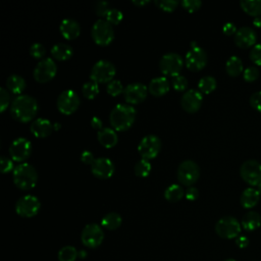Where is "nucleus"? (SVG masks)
Segmentation results:
<instances>
[{
	"mask_svg": "<svg viewBox=\"0 0 261 261\" xmlns=\"http://www.w3.org/2000/svg\"><path fill=\"white\" fill-rule=\"evenodd\" d=\"M257 191H258V193H259V195H260V197H261V184H259V185L257 186Z\"/></svg>",
	"mask_w": 261,
	"mask_h": 261,
	"instance_id": "052dcab7",
	"label": "nucleus"
},
{
	"mask_svg": "<svg viewBox=\"0 0 261 261\" xmlns=\"http://www.w3.org/2000/svg\"><path fill=\"white\" fill-rule=\"evenodd\" d=\"M241 223L236 217L224 216L218 219L215 224L216 233L223 239L238 238L241 232Z\"/></svg>",
	"mask_w": 261,
	"mask_h": 261,
	"instance_id": "9d476101",
	"label": "nucleus"
},
{
	"mask_svg": "<svg viewBox=\"0 0 261 261\" xmlns=\"http://www.w3.org/2000/svg\"><path fill=\"white\" fill-rule=\"evenodd\" d=\"M123 86H122V83L119 81V80H115L113 79L112 81H110L109 83H107V86H106V91L107 93L110 95V96H118L119 94L123 93Z\"/></svg>",
	"mask_w": 261,
	"mask_h": 261,
	"instance_id": "e433bc0d",
	"label": "nucleus"
},
{
	"mask_svg": "<svg viewBox=\"0 0 261 261\" xmlns=\"http://www.w3.org/2000/svg\"><path fill=\"white\" fill-rule=\"evenodd\" d=\"M135 5H138V6H143V5H146L148 3H150V0H133L132 1Z\"/></svg>",
	"mask_w": 261,
	"mask_h": 261,
	"instance_id": "6e6d98bb",
	"label": "nucleus"
},
{
	"mask_svg": "<svg viewBox=\"0 0 261 261\" xmlns=\"http://www.w3.org/2000/svg\"><path fill=\"white\" fill-rule=\"evenodd\" d=\"M0 166H1V172L6 173L14 169L13 167V160L7 156L2 155L0 157Z\"/></svg>",
	"mask_w": 261,
	"mask_h": 261,
	"instance_id": "de8ad7c7",
	"label": "nucleus"
},
{
	"mask_svg": "<svg viewBox=\"0 0 261 261\" xmlns=\"http://www.w3.org/2000/svg\"><path fill=\"white\" fill-rule=\"evenodd\" d=\"M217 82L212 75H204L198 82V90L202 94H209L216 89Z\"/></svg>",
	"mask_w": 261,
	"mask_h": 261,
	"instance_id": "473e14b6",
	"label": "nucleus"
},
{
	"mask_svg": "<svg viewBox=\"0 0 261 261\" xmlns=\"http://www.w3.org/2000/svg\"><path fill=\"white\" fill-rule=\"evenodd\" d=\"M236 244H237V246L239 248L244 249V248H246L249 245V239L246 236H239L236 239Z\"/></svg>",
	"mask_w": 261,
	"mask_h": 261,
	"instance_id": "5fc2aeb1",
	"label": "nucleus"
},
{
	"mask_svg": "<svg viewBox=\"0 0 261 261\" xmlns=\"http://www.w3.org/2000/svg\"><path fill=\"white\" fill-rule=\"evenodd\" d=\"M170 88V83L167 80V77L160 75V76H155L153 77L149 85H148V90L149 92L154 95V96H163L169 91Z\"/></svg>",
	"mask_w": 261,
	"mask_h": 261,
	"instance_id": "5701e85b",
	"label": "nucleus"
},
{
	"mask_svg": "<svg viewBox=\"0 0 261 261\" xmlns=\"http://www.w3.org/2000/svg\"><path fill=\"white\" fill-rule=\"evenodd\" d=\"M259 200H260V195H259L257 189H255V188L245 189L240 198L241 205L246 209L255 207L258 204Z\"/></svg>",
	"mask_w": 261,
	"mask_h": 261,
	"instance_id": "393cba45",
	"label": "nucleus"
},
{
	"mask_svg": "<svg viewBox=\"0 0 261 261\" xmlns=\"http://www.w3.org/2000/svg\"><path fill=\"white\" fill-rule=\"evenodd\" d=\"M161 140L154 134H149L143 137L138 145V152L144 159L155 158L161 149Z\"/></svg>",
	"mask_w": 261,
	"mask_h": 261,
	"instance_id": "1a4fd4ad",
	"label": "nucleus"
},
{
	"mask_svg": "<svg viewBox=\"0 0 261 261\" xmlns=\"http://www.w3.org/2000/svg\"><path fill=\"white\" fill-rule=\"evenodd\" d=\"M136 115L137 110L134 106L126 103H117L110 111L109 121L114 129L126 130L133 125Z\"/></svg>",
	"mask_w": 261,
	"mask_h": 261,
	"instance_id": "f03ea898",
	"label": "nucleus"
},
{
	"mask_svg": "<svg viewBox=\"0 0 261 261\" xmlns=\"http://www.w3.org/2000/svg\"><path fill=\"white\" fill-rule=\"evenodd\" d=\"M249 57L255 65L261 66V44H256L254 47H252Z\"/></svg>",
	"mask_w": 261,
	"mask_h": 261,
	"instance_id": "37998d69",
	"label": "nucleus"
},
{
	"mask_svg": "<svg viewBox=\"0 0 261 261\" xmlns=\"http://www.w3.org/2000/svg\"><path fill=\"white\" fill-rule=\"evenodd\" d=\"M91 36L96 44L108 45L114 39L113 25L106 18H98L91 28Z\"/></svg>",
	"mask_w": 261,
	"mask_h": 261,
	"instance_id": "20e7f679",
	"label": "nucleus"
},
{
	"mask_svg": "<svg viewBox=\"0 0 261 261\" xmlns=\"http://www.w3.org/2000/svg\"><path fill=\"white\" fill-rule=\"evenodd\" d=\"M97 139L99 143L105 148L114 147L118 141V137L114 128L107 126L97 132Z\"/></svg>",
	"mask_w": 261,
	"mask_h": 261,
	"instance_id": "b1692460",
	"label": "nucleus"
},
{
	"mask_svg": "<svg viewBox=\"0 0 261 261\" xmlns=\"http://www.w3.org/2000/svg\"><path fill=\"white\" fill-rule=\"evenodd\" d=\"M57 72V65L53 58L44 57L35 66L33 70L34 79L38 83H46L54 77Z\"/></svg>",
	"mask_w": 261,
	"mask_h": 261,
	"instance_id": "9b49d317",
	"label": "nucleus"
},
{
	"mask_svg": "<svg viewBox=\"0 0 261 261\" xmlns=\"http://www.w3.org/2000/svg\"><path fill=\"white\" fill-rule=\"evenodd\" d=\"M82 243L88 248H97L104 240V232L97 223H88L81 233Z\"/></svg>",
	"mask_w": 261,
	"mask_h": 261,
	"instance_id": "4468645a",
	"label": "nucleus"
},
{
	"mask_svg": "<svg viewBox=\"0 0 261 261\" xmlns=\"http://www.w3.org/2000/svg\"><path fill=\"white\" fill-rule=\"evenodd\" d=\"M237 31H238V29L236 28V25H234V23L233 22H230V21H228V22H225L224 24H223V27H222V32L224 33V35H226V36H234V34L237 33Z\"/></svg>",
	"mask_w": 261,
	"mask_h": 261,
	"instance_id": "3c124183",
	"label": "nucleus"
},
{
	"mask_svg": "<svg viewBox=\"0 0 261 261\" xmlns=\"http://www.w3.org/2000/svg\"><path fill=\"white\" fill-rule=\"evenodd\" d=\"M50 52L52 56L57 60H66L71 57L73 49L68 43L58 42L51 47Z\"/></svg>",
	"mask_w": 261,
	"mask_h": 261,
	"instance_id": "a878e982",
	"label": "nucleus"
},
{
	"mask_svg": "<svg viewBox=\"0 0 261 261\" xmlns=\"http://www.w3.org/2000/svg\"><path fill=\"white\" fill-rule=\"evenodd\" d=\"M12 178L17 188L21 190H30L33 189L38 181V172L32 164L22 162L14 167Z\"/></svg>",
	"mask_w": 261,
	"mask_h": 261,
	"instance_id": "7ed1b4c3",
	"label": "nucleus"
},
{
	"mask_svg": "<svg viewBox=\"0 0 261 261\" xmlns=\"http://www.w3.org/2000/svg\"><path fill=\"white\" fill-rule=\"evenodd\" d=\"M243 68V61L241 60L240 57L236 55L230 56L225 62V71L230 76L240 75L242 72H244Z\"/></svg>",
	"mask_w": 261,
	"mask_h": 261,
	"instance_id": "c85d7f7f",
	"label": "nucleus"
},
{
	"mask_svg": "<svg viewBox=\"0 0 261 261\" xmlns=\"http://www.w3.org/2000/svg\"><path fill=\"white\" fill-rule=\"evenodd\" d=\"M180 5L186 10H188L190 12H194L201 7L202 1L201 0H182V1H180Z\"/></svg>",
	"mask_w": 261,
	"mask_h": 261,
	"instance_id": "a18cd8bd",
	"label": "nucleus"
},
{
	"mask_svg": "<svg viewBox=\"0 0 261 261\" xmlns=\"http://www.w3.org/2000/svg\"><path fill=\"white\" fill-rule=\"evenodd\" d=\"M82 93L84 95V97L88 98V99H94L98 93H99V86L98 83H96L93 80H89L87 82H85L82 86Z\"/></svg>",
	"mask_w": 261,
	"mask_h": 261,
	"instance_id": "72a5a7b5",
	"label": "nucleus"
},
{
	"mask_svg": "<svg viewBox=\"0 0 261 261\" xmlns=\"http://www.w3.org/2000/svg\"><path fill=\"white\" fill-rule=\"evenodd\" d=\"M203 102V94L196 89H189L184 92L180 97L181 107L190 113L196 112L200 109Z\"/></svg>",
	"mask_w": 261,
	"mask_h": 261,
	"instance_id": "a211bd4d",
	"label": "nucleus"
},
{
	"mask_svg": "<svg viewBox=\"0 0 261 261\" xmlns=\"http://www.w3.org/2000/svg\"><path fill=\"white\" fill-rule=\"evenodd\" d=\"M45 53H46V49H45L44 45L39 43V42L33 43L30 47V54L34 58H41L42 59V57L45 55Z\"/></svg>",
	"mask_w": 261,
	"mask_h": 261,
	"instance_id": "79ce46f5",
	"label": "nucleus"
},
{
	"mask_svg": "<svg viewBox=\"0 0 261 261\" xmlns=\"http://www.w3.org/2000/svg\"><path fill=\"white\" fill-rule=\"evenodd\" d=\"M60 127H61V124H60L58 121H57V122H55V123L53 124V128H54L55 130H58Z\"/></svg>",
	"mask_w": 261,
	"mask_h": 261,
	"instance_id": "bf43d9fd",
	"label": "nucleus"
},
{
	"mask_svg": "<svg viewBox=\"0 0 261 261\" xmlns=\"http://www.w3.org/2000/svg\"><path fill=\"white\" fill-rule=\"evenodd\" d=\"M30 128L32 134L38 138H46L54 129L51 121L45 117H38L34 119L31 122Z\"/></svg>",
	"mask_w": 261,
	"mask_h": 261,
	"instance_id": "412c9836",
	"label": "nucleus"
},
{
	"mask_svg": "<svg viewBox=\"0 0 261 261\" xmlns=\"http://www.w3.org/2000/svg\"><path fill=\"white\" fill-rule=\"evenodd\" d=\"M198 196H199V190L193 186H190L185 192V197L187 198V200H190V201L196 200Z\"/></svg>",
	"mask_w": 261,
	"mask_h": 261,
	"instance_id": "8fccbe9b",
	"label": "nucleus"
},
{
	"mask_svg": "<svg viewBox=\"0 0 261 261\" xmlns=\"http://www.w3.org/2000/svg\"><path fill=\"white\" fill-rule=\"evenodd\" d=\"M86 256H87V252H86V251L82 250V251L79 252V257H80V258H85Z\"/></svg>",
	"mask_w": 261,
	"mask_h": 261,
	"instance_id": "13d9d810",
	"label": "nucleus"
},
{
	"mask_svg": "<svg viewBox=\"0 0 261 261\" xmlns=\"http://www.w3.org/2000/svg\"><path fill=\"white\" fill-rule=\"evenodd\" d=\"M90 123H91L92 127H93V128H95V129L100 130V129H102V128H103V122H102L101 118H100V117H98V116H96V115H95V116H93V117L91 118Z\"/></svg>",
	"mask_w": 261,
	"mask_h": 261,
	"instance_id": "864d4df0",
	"label": "nucleus"
},
{
	"mask_svg": "<svg viewBox=\"0 0 261 261\" xmlns=\"http://www.w3.org/2000/svg\"><path fill=\"white\" fill-rule=\"evenodd\" d=\"M240 175L250 186L261 184V163L255 159L245 161L240 167Z\"/></svg>",
	"mask_w": 261,
	"mask_h": 261,
	"instance_id": "f8f14e48",
	"label": "nucleus"
},
{
	"mask_svg": "<svg viewBox=\"0 0 261 261\" xmlns=\"http://www.w3.org/2000/svg\"><path fill=\"white\" fill-rule=\"evenodd\" d=\"M148 91L149 90L145 84L141 82H134L124 87L123 97L128 104H137L146 98Z\"/></svg>",
	"mask_w": 261,
	"mask_h": 261,
	"instance_id": "f3484780",
	"label": "nucleus"
},
{
	"mask_svg": "<svg viewBox=\"0 0 261 261\" xmlns=\"http://www.w3.org/2000/svg\"><path fill=\"white\" fill-rule=\"evenodd\" d=\"M184 66V59L176 52H167L163 54L159 60V68L166 75L175 76L179 74Z\"/></svg>",
	"mask_w": 261,
	"mask_h": 261,
	"instance_id": "0eeeda50",
	"label": "nucleus"
},
{
	"mask_svg": "<svg viewBox=\"0 0 261 261\" xmlns=\"http://www.w3.org/2000/svg\"><path fill=\"white\" fill-rule=\"evenodd\" d=\"M253 24L257 28H261V16L259 17H255L253 20Z\"/></svg>",
	"mask_w": 261,
	"mask_h": 261,
	"instance_id": "4d7b16f0",
	"label": "nucleus"
},
{
	"mask_svg": "<svg viewBox=\"0 0 261 261\" xmlns=\"http://www.w3.org/2000/svg\"><path fill=\"white\" fill-rule=\"evenodd\" d=\"M176 176L180 184L190 187L199 179L200 167L196 161L192 159H186L179 163Z\"/></svg>",
	"mask_w": 261,
	"mask_h": 261,
	"instance_id": "423d86ee",
	"label": "nucleus"
},
{
	"mask_svg": "<svg viewBox=\"0 0 261 261\" xmlns=\"http://www.w3.org/2000/svg\"><path fill=\"white\" fill-rule=\"evenodd\" d=\"M10 102V95L4 87L0 88V111L3 112L9 105Z\"/></svg>",
	"mask_w": 261,
	"mask_h": 261,
	"instance_id": "49530a36",
	"label": "nucleus"
},
{
	"mask_svg": "<svg viewBox=\"0 0 261 261\" xmlns=\"http://www.w3.org/2000/svg\"><path fill=\"white\" fill-rule=\"evenodd\" d=\"M79 257V252L72 246H64L58 252L59 261H75Z\"/></svg>",
	"mask_w": 261,
	"mask_h": 261,
	"instance_id": "f704fd0d",
	"label": "nucleus"
},
{
	"mask_svg": "<svg viewBox=\"0 0 261 261\" xmlns=\"http://www.w3.org/2000/svg\"><path fill=\"white\" fill-rule=\"evenodd\" d=\"M151 168H152V166H151L150 161L147 160V159L142 158V159H140L136 162V164L134 166V171H135L136 175L141 176V177H145L150 173Z\"/></svg>",
	"mask_w": 261,
	"mask_h": 261,
	"instance_id": "c9c22d12",
	"label": "nucleus"
},
{
	"mask_svg": "<svg viewBox=\"0 0 261 261\" xmlns=\"http://www.w3.org/2000/svg\"><path fill=\"white\" fill-rule=\"evenodd\" d=\"M110 8H111V6H110L109 2H107V1H97L94 6L95 12L99 16H106V14Z\"/></svg>",
	"mask_w": 261,
	"mask_h": 261,
	"instance_id": "c03bdc74",
	"label": "nucleus"
},
{
	"mask_svg": "<svg viewBox=\"0 0 261 261\" xmlns=\"http://www.w3.org/2000/svg\"><path fill=\"white\" fill-rule=\"evenodd\" d=\"M207 60H208L207 53L200 46L191 47L185 56L186 66L193 71H198L204 68L205 65L207 64Z\"/></svg>",
	"mask_w": 261,
	"mask_h": 261,
	"instance_id": "2eb2a0df",
	"label": "nucleus"
},
{
	"mask_svg": "<svg viewBox=\"0 0 261 261\" xmlns=\"http://www.w3.org/2000/svg\"><path fill=\"white\" fill-rule=\"evenodd\" d=\"M80 103H81L80 97L77 93L72 89L63 90L58 95V98L56 101L58 110L65 115H69L73 113L79 108Z\"/></svg>",
	"mask_w": 261,
	"mask_h": 261,
	"instance_id": "6e6552de",
	"label": "nucleus"
},
{
	"mask_svg": "<svg viewBox=\"0 0 261 261\" xmlns=\"http://www.w3.org/2000/svg\"><path fill=\"white\" fill-rule=\"evenodd\" d=\"M81 160L85 164H92L93 161L95 160L94 154L91 151H89V150H84L81 153Z\"/></svg>",
	"mask_w": 261,
	"mask_h": 261,
	"instance_id": "603ef678",
	"label": "nucleus"
},
{
	"mask_svg": "<svg viewBox=\"0 0 261 261\" xmlns=\"http://www.w3.org/2000/svg\"><path fill=\"white\" fill-rule=\"evenodd\" d=\"M41 208L40 200L31 194L21 196L15 203V212L22 217L35 216Z\"/></svg>",
	"mask_w": 261,
	"mask_h": 261,
	"instance_id": "ddd939ff",
	"label": "nucleus"
},
{
	"mask_svg": "<svg viewBox=\"0 0 261 261\" xmlns=\"http://www.w3.org/2000/svg\"><path fill=\"white\" fill-rule=\"evenodd\" d=\"M241 224L246 230H255L261 225V216L256 211H249L243 216Z\"/></svg>",
	"mask_w": 261,
	"mask_h": 261,
	"instance_id": "cd10ccee",
	"label": "nucleus"
},
{
	"mask_svg": "<svg viewBox=\"0 0 261 261\" xmlns=\"http://www.w3.org/2000/svg\"><path fill=\"white\" fill-rule=\"evenodd\" d=\"M241 8L250 16H261V0H242L240 2Z\"/></svg>",
	"mask_w": 261,
	"mask_h": 261,
	"instance_id": "c756f323",
	"label": "nucleus"
},
{
	"mask_svg": "<svg viewBox=\"0 0 261 261\" xmlns=\"http://www.w3.org/2000/svg\"><path fill=\"white\" fill-rule=\"evenodd\" d=\"M163 196L169 202H177L185 196V191L180 185L171 184L164 190Z\"/></svg>",
	"mask_w": 261,
	"mask_h": 261,
	"instance_id": "7c9ffc66",
	"label": "nucleus"
},
{
	"mask_svg": "<svg viewBox=\"0 0 261 261\" xmlns=\"http://www.w3.org/2000/svg\"><path fill=\"white\" fill-rule=\"evenodd\" d=\"M122 222V217L117 212H109L105 214L101 219V224L107 229H116L120 226Z\"/></svg>",
	"mask_w": 261,
	"mask_h": 261,
	"instance_id": "2f4dec72",
	"label": "nucleus"
},
{
	"mask_svg": "<svg viewBox=\"0 0 261 261\" xmlns=\"http://www.w3.org/2000/svg\"><path fill=\"white\" fill-rule=\"evenodd\" d=\"M59 30L61 35L67 39V40H72L79 37L81 33V25L80 23L70 17L63 18L59 24Z\"/></svg>",
	"mask_w": 261,
	"mask_h": 261,
	"instance_id": "4be33fe9",
	"label": "nucleus"
},
{
	"mask_svg": "<svg viewBox=\"0 0 261 261\" xmlns=\"http://www.w3.org/2000/svg\"><path fill=\"white\" fill-rule=\"evenodd\" d=\"M236 45L241 49L254 47L257 42V34L250 27H241L233 37Z\"/></svg>",
	"mask_w": 261,
	"mask_h": 261,
	"instance_id": "6ab92c4d",
	"label": "nucleus"
},
{
	"mask_svg": "<svg viewBox=\"0 0 261 261\" xmlns=\"http://www.w3.org/2000/svg\"><path fill=\"white\" fill-rule=\"evenodd\" d=\"M123 17V13L118 9V8H115V7H111L109 9V11L107 12L105 18L113 25V24H118L121 19Z\"/></svg>",
	"mask_w": 261,
	"mask_h": 261,
	"instance_id": "4c0bfd02",
	"label": "nucleus"
},
{
	"mask_svg": "<svg viewBox=\"0 0 261 261\" xmlns=\"http://www.w3.org/2000/svg\"><path fill=\"white\" fill-rule=\"evenodd\" d=\"M154 4L158 8L169 12L176 8V6L178 5V1L177 0H155Z\"/></svg>",
	"mask_w": 261,
	"mask_h": 261,
	"instance_id": "58836bf2",
	"label": "nucleus"
},
{
	"mask_svg": "<svg viewBox=\"0 0 261 261\" xmlns=\"http://www.w3.org/2000/svg\"><path fill=\"white\" fill-rule=\"evenodd\" d=\"M32 152V143L23 137L14 139L8 149L10 158L16 162L24 161Z\"/></svg>",
	"mask_w": 261,
	"mask_h": 261,
	"instance_id": "dca6fc26",
	"label": "nucleus"
},
{
	"mask_svg": "<svg viewBox=\"0 0 261 261\" xmlns=\"http://www.w3.org/2000/svg\"><path fill=\"white\" fill-rule=\"evenodd\" d=\"M6 88L7 90H9L11 93L13 94H19L24 90L27 84H25V80L16 73H12L10 74L7 79H6Z\"/></svg>",
	"mask_w": 261,
	"mask_h": 261,
	"instance_id": "bb28decb",
	"label": "nucleus"
},
{
	"mask_svg": "<svg viewBox=\"0 0 261 261\" xmlns=\"http://www.w3.org/2000/svg\"><path fill=\"white\" fill-rule=\"evenodd\" d=\"M224 261H237V260H234V259H226Z\"/></svg>",
	"mask_w": 261,
	"mask_h": 261,
	"instance_id": "680f3d73",
	"label": "nucleus"
},
{
	"mask_svg": "<svg viewBox=\"0 0 261 261\" xmlns=\"http://www.w3.org/2000/svg\"><path fill=\"white\" fill-rule=\"evenodd\" d=\"M171 85H172L174 90H176V91H184L188 87V80H187V77L185 75L177 74V75L173 76V79L171 81Z\"/></svg>",
	"mask_w": 261,
	"mask_h": 261,
	"instance_id": "a19ab883",
	"label": "nucleus"
},
{
	"mask_svg": "<svg viewBox=\"0 0 261 261\" xmlns=\"http://www.w3.org/2000/svg\"><path fill=\"white\" fill-rule=\"evenodd\" d=\"M116 73L115 65L107 59H99L91 68L90 79L96 83H109Z\"/></svg>",
	"mask_w": 261,
	"mask_h": 261,
	"instance_id": "39448f33",
	"label": "nucleus"
},
{
	"mask_svg": "<svg viewBox=\"0 0 261 261\" xmlns=\"http://www.w3.org/2000/svg\"><path fill=\"white\" fill-rule=\"evenodd\" d=\"M38 109L39 105L37 99L28 94L17 95L11 101L9 107L11 116L20 122L32 120L37 114Z\"/></svg>",
	"mask_w": 261,
	"mask_h": 261,
	"instance_id": "f257e3e1",
	"label": "nucleus"
},
{
	"mask_svg": "<svg viewBox=\"0 0 261 261\" xmlns=\"http://www.w3.org/2000/svg\"><path fill=\"white\" fill-rule=\"evenodd\" d=\"M243 77L246 82L253 83L259 77V69L257 66H248L243 72Z\"/></svg>",
	"mask_w": 261,
	"mask_h": 261,
	"instance_id": "ea45409f",
	"label": "nucleus"
},
{
	"mask_svg": "<svg viewBox=\"0 0 261 261\" xmlns=\"http://www.w3.org/2000/svg\"><path fill=\"white\" fill-rule=\"evenodd\" d=\"M114 163L111 159L107 157H98L95 158L93 163L91 164L92 173L98 178H108L114 172Z\"/></svg>",
	"mask_w": 261,
	"mask_h": 261,
	"instance_id": "aec40b11",
	"label": "nucleus"
},
{
	"mask_svg": "<svg viewBox=\"0 0 261 261\" xmlns=\"http://www.w3.org/2000/svg\"><path fill=\"white\" fill-rule=\"evenodd\" d=\"M250 105L258 112H261V91L252 94L250 97Z\"/></svg>",
	"mask_w": 261,
	"mask_h": 261,
	"instance_id": "09e8293b",
	"label": "nucleus"
}]
</instances>
